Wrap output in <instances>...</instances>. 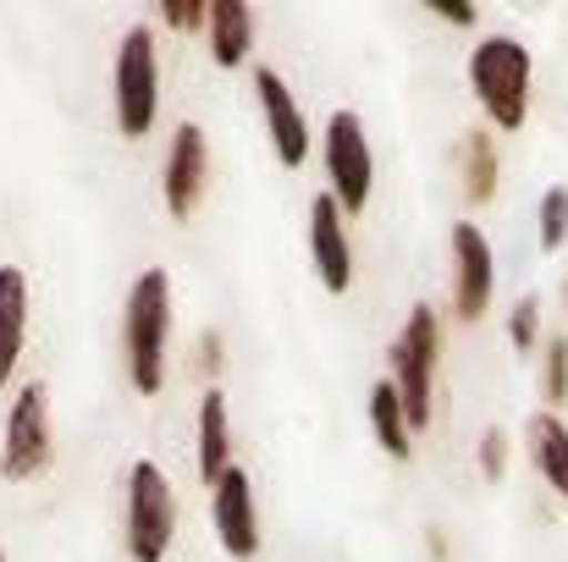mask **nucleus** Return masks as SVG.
<instances>
[{
  "mask_svg": "<svg viewBox=\"0 0 568 562\" xmlns=\"http://www.w3.org/2000/svg\"><path fill=\"white\" fill-rule=\"evenodd\" d=\"M166 343H172V276L161 265H144L122 298V359L139 397H161Z\"/></svg>",
  "mask_w": 568,
  "mask_h": 562,
  "instance_id": "obj_1",
  "label": "nucleus"
},
{
  "mask_svg": "<svg viewBox=\"0 0 568 562\" xmlns=\"http://www.w3.org/2000/svg\"><path fill=\"white\" fill-rule=\"evenodd\" d=\"M530 83H536V55L525 39L486 33L469 50V89L497 133H519L530 122Z\"/></svg>",
  "mask_w": 568,
  "mask_h": 562,
  "instance_id": "obj_2",
  "label": "nucleus"
},
{
  "mask_svg": "<svg viewBox=\"0 0 568 562\" xmlns=\"http://www.w3.org/2000/svg\"><path fill=\"white\" fill-rule=\"evenodd\" d=\"M122 541H128V562L172 558V541H178V491H172V474L155 458H133L128 463Z\"/></svg>",
  "mask_w": 568,
  "mask_h": 562,
  "instance_id": "obj_3",
  "label": "nucleus"
},
{
  "mask_svg": "<svg viewBox=\"0 0 568 562\" xmlns=\"http://www.w3.org/2000/svg\"><path fill=\"white\" fill-rule=\"evenodd\" d=\"M436 365H442V315L430 304H414L392 343V386L414 430H425L436 413Z\"/></svg>",
  "mask_w": 568,
  "mask_h": 562,
  "instance_id": "obj_4",
  "label": "nucleus"
},
{
  "mask_svg": "<svg viewBox=\"0 0 568 562\" xmlns=\"http://www.w3.org/2000/svg\"><path fill=\"white\" fill-rule=\"evenodd\" d=\"M161 116V50L155 28L133 22L116 44V133L122 139H150Z\"/></svg>",
  "mask_w": 568,
  "mask_h": 562,
  "instance_id": "obj_5",
  "label": "nucleus"
},
{
  "mask_svg": "<svg viewBox=\"0 0 568 562\" xmlns=\"http://www.w3.org/2000/svg\"><path fill=\"white\" fill-rule=\"evenodd\" d=\"M321 161H326V193L343 204V215H365L371 193H376V150L371 133L359 122V111H332L326 133H321Z\"/></svg>",
  "mask_w": 568,
  "mask_h": 562,
  "instance_id": "obj_6",
  "label": "nucleus"
},
{
  "mask_svg": "<svg viewBox=\"0 0 568 562\" xmlns=\"http://www.w3.org/2000/svg\"><path fill=\"white\" fill-rule=\"evenodd\" d=\"M55 458V436H50V391L44 380H22L11 391L6 425H0V480H39Z\"/></svg>",
  "mask_w": 568,
  "mask_h": 562,
  "instance_id": "obj_7",
  "label": "nucleus"
},
{
  "mask_svg": "<svg viewBox=\"0 0 568 562\" xmlns=\"http://www.w3.org/2000/svg\"><path fill=\"white\" fill-rule=\"evenodd\" d=\"M497 298V248L475 221H453V315L475 326Z\"/></svg>",
  "mask_w": 568,
  "mask_h": 562,
  "instance_id": "obj_8",
  "label": "nucleus"
},
{
  "mask_svg": "<svg viewBox=\"0 0 568 562\" xmlns=\"http://www.w3.org/2000/svg\"><path fill=\"white\" fill-rule=\"evenodd\" d=\"M210 524H215V541L232 562H254L265 535H260V508H254V480L248 469H226L215 486H210Z\"/></svg>",
  "mask_w": 568,
  "mask_h": 562,
  "instance_id": "obj_9",
  "label": "nucleus"
},
{
  "mask_svg": "<svg viewBox=\"0 0 568 562\" xmlns=\"http://www.w3.org/2000/svg\"><path fill=\"white\" fill-rule=\"evenodd\" d=\"M254 100H260V116H265V133H271L276 161H282L287 172H298V166L310 161L315 133H310V122H304V111H298L287 78H282L276 67H254Z\"/></svg>",
  "mask_w": 568,
  "mask_h": 562,
  "instance_id": "obj_10",
  "label": "nucleus"
},
{
  "mask_svg": "<svg viewBox=\"0 0 568 562\" xmlns=\"http://www.w3.org/2000/svg\"><path fill=\"white\" fill-rule=\"evenodd\" d=\"M204 183H210V144H204V127L183 122L172 133V150H166V166H161V198H166V215L172 221H189L193 210L204 204Z\"/></svg>",
  "mask_w": 568,
  "mask_h": 562,
  "instance_id": "obj_11",
  "label": "nucleus"
},
{
  "mask_svg": "<svg viewBox=\"0 0 568 562\" xmlns=\"http://www.w3.org/2000/svg\"><path fill=\"white\" fill-rule=\"evenodd\" d=\"M310 259L326 293H348L354 287V243H348V215L332 193H315L310 204Z\"/></svg>",
  "mask_w": 568,
  "mask_h": 562,
  "instance_id": "obj_12",
  "label": "nucleus"
},
{
  "mask_svg": "<svg viewBox=\"0 0 568 562\" xmlns=\"http://www.w3.org/2000/svg\"><path fill=\"white\" fill-rule=\"evenodd\" d=\"M199 430V441H193V463H199V480L204 486H215L226 469H237L232 463V408H226V391L221 386H210L204 397H199V419H193Z\"/></svg>",
  "mask_w": 568,
  "mask_h": 562,
  "instance_id": "obj_13",
  "label": "nucleus"
},
{
  "mask_svg": "<svg viewBox=\"0 0 568 562\" xmlns=\"http://www.w3.org/2000/svg\"><path fill=\"white\" fill-rule=\"evenodd\" d=\"M525 452H530L541 486H547L558 502H568V419L564 413L536 408V413L525 419Z\"/></svg>",
  "mask_w": 568,
  "mask_h": 562,
  "instance_id": "obj_14",
  "label": "nucleus"
},
{
  "mask_svg": "<svg viewBox=\"0 0 568 562\" xmlns=\"http://www.w3.org/2000/svg\"><path fill=\"white\" fill-rule=\"evenodd\" d=\"M22 343H28V276L22 265H0V391L22 365Z\"/></svg>",
  "mask_w": 568,
  "mask_h": 562,
  "instance_id": "obj_15",
  "label": "nucleus"
},
{
  "mask_svg": "<svg viewBox=\"0 0 568 562\" xmlns=\"http://www.w3.org/2000/svg\"><path fill=\"white\" fill-rule=\"evenodd\" d=\"M210 61L215 67H243L254 50V11L243 0H215L210 6Z\"/></svg>",
  "mask_w": 568,
  "mask_h": 562,
  "instance_id": "obj_16",
  "label": "nucleus"
},
{
  "mask_svg": "<svg viewBox=\"0 0 568 562\" xmlns=\"http://www.w3.org/2000/svg\"><path fill=\"white\" fill-rule=\"evenodd\" d=\"M458 166H464V198H469V204H491V198H497V183H503L497 133H491V127L464 133V144H458Z\"/></svg>",
  "mask_w": 568,
  "mask_h": 562,
  "instance_id": "obj_17",
  "label": "nucleus"
},
{
  "mask_svg": "<svg viewBox=\"0 0 568 562\" xmlns=\"http://www.w3.org/2000/svg\"><path fill=\"white\" fill-rule=\"evenodd\" d=\"M371 430H376V441H381V452L392 458V463H408L414 458V425H408V408H403V397H397V386H392V375L386 380H376L371 386Z\"/></svg>",
  "mask_w": 568,
  "mask_h": 562,
  "instance_id": "obj_18",
  "label": "nucleus"
},
{
  "mask_svg": "<svg viewBox=\"0 0 568 562\" xmlns=\"http://www.w3.org/2000/svg\"><path fill=\"white\" fill-rule=\"evenodd\" d=\"M541 402L552 413L568 402V337H547L541 348Z\"/></svg>",
  "mask_w": 568,
  "mask_h": 562,
  "instance_id": "obj_19",
  "label": "nucleus"
},
{
  "mask_svg": "<svg viewBox=\"0 0 568 562\" xmlns=\"http://www.w3.org/2000/svg\"><path fill=\"white\" fill-rule=\"evenodd\" d=\"M568 243V187L541 193V254H558Z\"/></svg>",
  "mask_w": 568,
  "mask_h": 562,
  "instance_id": "obj_20",
  "label": "nucleus"
},
{
  "mask_svg": "<svg viewBox=\"0 0 568 562\" xmlns=\"http://www.w3.org/2000/svg\"><path fill=\"white\" fill-rule=\"evenodd\" d=\"M508 343H514L519 354L547 348V343H541V304H536V298H519V304H514V315H508Z\"/></svg>",
  "mask_w": 568,
  "mask_h": 562,
  "instance_id": "obj_21",
  "label": "nucleus"
},
{
  "mask_svg": "<svg viewBox=\"0 0 568 562\" xmlns=\"http://www.w3.org/2000/svg\"><path fill=\"white\" fill-rule=\"evenodd\" d=\"M475 463H480V474H486L491 486H497V480L508 474V430H503V425H486V430H480Z\"/></svg>",
  "mask_w": 568,
  "mask_h": 562,
  "instance_id": "obj_22",
  "label": "nucleus"
},
{
  "mask_svg": "<svg viewBox=\"0 0 568 562\" xmlns=\"http://www.w3.org/2000/svg\"><path fill=\"white\" fill-rule=\"evenodd\" d=\"M161 22L172 33H199V28H210V6H199V0H166L161 6Z\"/></svg>",
  "mask_w": 568,
  "mask_h": 562,
  "instance_id": "obj_23",
  "label": "nucleus"
},
{
  "mask_svg": "<svg viewBox=\"0 0 568 562\" xmlns=\"http://www.w3.org/2000/svg\"><path fill=\"white\" fill-rule=\"evenodd\" d=\"M430 11H436L442 22H453V28H475V22H480V11H475V6H458V0H430Z\"/></svg>",
  "mask_w": 568,
  "mask_h": 562,
  "instance_id": "obj_24",
  "label": "nucleus"
},
{
  "mask_svg": "<svg viewBox=\"0 0 568 562\" xmlns=\"http://www.w3.org/2000/svg\"><path fill=\"white\" fill-rule=\"evenodd\" d=\"M199 370L204 375L221 370V331H204V337H199Z\"/></svg>",
  "mask_w": 568,
  "mask_h": 562,
  "instance_id": "obj_25",
  "label": "nucleus"
},
{
  "mask_svg": "<svg viewBox=\"0 0 568 562\" xmlns=\"http://www.w3.org/2000/svg\"><path fill=\"white\" fill-rule=\"evenodd\" d=\"M564 315H568V276H564Z\"/></svg>",
  "mask_w": 568,
  "mask_h": 562,
  "instance_id": "obj_26",
  "label": "nucleus"
},
{
  "mask_svg": "<svg viewBox=\"0 0 568 562\" xmlns=\"http://www.w3.org/2000/svg\"><path fill=\"white\" fill-rule=\"evenodd\" d=\"M0 562H6V552H0Z\"/></svg>",
  "mask_w": 568,
  "mask_h": 562,
  "instance_id": "obj_27",
  "label": "nucleus"
}]
</instances>
